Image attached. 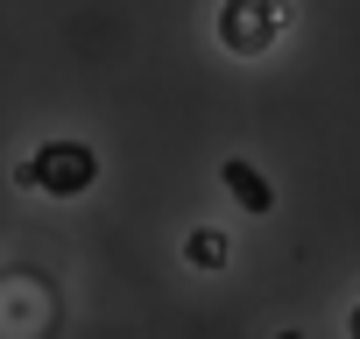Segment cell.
<instances>
[{
  "instance_id": "obj_1",
  "label": "cell",
  "mask_w": 360,
  "mask_h": 339,
  "mask_svg": "<svg viewBox=\"0 0 360 339\" xmlns=\"http://www.w3.org/2000/svg\"><path fill=\"white\" fill-rule=\"evenodd\" d=\"M22 184L29 191H50V198H78L99 184V155L85 141H43L29 162H22Z\"/></svg>"
},
{
  "instance_id": "obj_2",
  "label": "cell",
  "mask_w": 360,
  "mask_h": 339,
  "mask_svg": "<svg viewBox=\"0 0 360 339\" xmlns=\"http://www.w3.org/2000/svg\"><path fill=\"white\" fill-rule=\"evenodd\" d=\"M283 0H219V43L233 50V57H262V50H276L283 43Z\"/></svg>"
},
{
  "instance_id": "obj_3",
  "label": "cell",
  "mask_w": 360,
  "mask_h": 339,
  "mask_svg": "<svg viewBox=\"0 0 360 339\" xmlns=\"http://www.w3.org/2000/svg\"><path fill=\"white\" fill-rule=\"evenodd\" d=\"M219 184H226V198H233L240 212H269V205H276V184L262 177L255 162H240V155H233V162H219Z\"/></svg>"
},
{
  "instance_id": "obj_4",
  "label": "cell",
  "mask_w": 360,
  "mask_h": 339,
  "mask_svg": "<svg viewBox=\"0 0 360 339\" xmlns=\"http://www.w3.org/2000/svg\"><path fill=\"white\" fill-rule=\"evenodd\" d=\"M226 255H233V248H226L219 226H198V234L184 241V262H191V269H226Z\"/></svg>"
},
{
  "instance_id": "obj_5",
  "label": "cell",
  "mask_w": 360,
  "mask_h": 339,
  "mask_svg": "<svg viewBox=\"0 0 360 339\" xmlns=\"http://www.w3.org/2000/svg\"><path fill=\"white\" fill-rule=\"evenodd\" d=\"M346 339H360V304H353V318H346Z\"/></svg>"
},
{
  "instance_id": "obj_6",
  "label": "cell",
  "mask_w": 360,
  "mask_h": 339,
  "mask_svg": "<svg viewBox=\"0 0 360 339\" xmlns=\"http://www.w3.org/2000/svg\"><path fill=\"white\" fill-rule=\"evenodd\" d=\"M283 339H304V332H283Z\"/></svg>"
}]
</instances>
